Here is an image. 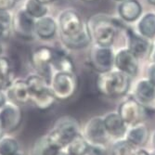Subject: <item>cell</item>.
<instances>
[{"label":"cell","instance_id":"6da1fadb","mask_svg":"<svg viewBox=\"0 0 155 155\" xmlns=\"http://www.w3.org/2000/svg\"><path fill=\"white\" fill-rule=\"evenodd\" d=\"M97 90L107 97H119L124 96L130 88V76L118 70L98 74L96 81Z\"/></svg>","mask_w":155,"mask_h":155},{"label":"cell","instance_id":"7a4b0ae2","mask_svg":"<svg viewBox=\"0 0 155 155\" xmlns=\"http://www.w3.org/2000/svg\"><path fill=\"white\" fill-rule=\"evenodd\" d=\"M92 40L97 46L111 47L119 26L116 20L106 15H95L87 22Z\"/></svg>","mask_w":155,"mask_h":155},{"label":"cell","instance_id":"3957f363","mask_svg":"<svg viewBox=\"0 0 155 155\" xmlns=\"http://www.w3.org/2000/svg\"><path fill=\"white\" fill-rule=\"evenodd\" d=\"M79 133L80 125L76 119L71 116H62L56 121L46 137L53 148L61 150L65 149L68 143Z\"/></svg>","mask_w":155,"mask_h":155},{"label":"cell","instance_id":"277c9868","mask_svg":"<svg viewBox=\"0 0 155 155\" xmlns=\"http://www.w3.org/2000/svg\"><path fill=\"white\" fill-rule=\"evenodd\" d=\"M49 88L57 101H68L77 92L79 78L75 73L56 72L49 80Z\"/></svg>","mask_w":155,"mask_h":155},{"label":"cell","instance_id":"5b68a950","mask_svg":"<svg viewBox=\"0 0 155 155\" xmlns=\"http://www.w3.org/2000/svg\"><path fill=\"white\" fill-rule=\"evenodd\" d=\"M118 114L126 125H135L142 123L146 119L147 110L137 98L128 97L120 104Z\"/></svg>","mask_w":155,"mask_h":155},{"label":"cell","instance_id":"8992f818","mask_svg":"<svg viewBox=\"0 0 155 155\" xmlns=\"http://www.w3.org/2000/svg\"><path fill=\"white\" fill-rule=\"evenodd\" d=\"M22 123V110L21 106L8 101L0 109V127L4 134H10L16 131Z\"/></svg>","mask_w":155,"mask_h":155},{"label":"cell","instance_id":"52a82bcc","mask_svg":"<svg viewBox=\"0 0 155 155\" xmlns=\"http://www.w3.org/2000/svg\"><path fill=\"white\" fill-rule=\"evenodd\" d=\"M84 23L80 14L74 9H65L59 17L58 30L60 37H70L80 33L84 27Z\"/></svg>","mask_w":155,"mask_h":155},{"label":"cell","instance_id":"ba28073f","mask_svg":"<svg viewBox=\"0 0 155 155\" xmlns=\"http://www.w3.org/2000/svg\"><path fill=\"white\" fill-rule=\"evenodd\" d=\"M89 64L98 74L112 70L114 65V53L111 47L96 45L90 51Z\"/></svg>","mask_w":155,"mask_h":155},{"label":"cell","instance_id":"9c48e42d","mask_svg":"<svg viewBox=\"0 0 155 155\" xmlns=\"http://www.w3.org/2000/svg\"><path fill=\"white\" fill-rule=\"evenodd\" d=\"M53 48L49 47H39L31 55V63L36 74L45 77L47 80L51 78V63L53 60Z\"/></svg>","mask_w":155,"mask_h":155},{"label":"cell","instance_id":"30bf717a","mask_svg":"<svg viewBox=\"0 0 155 155\" xmlns=\"http://www.w3.org/2000/svg\"><path fill=\"white\" fill-rule=\"evenodd\" d=\"M35 19L29 15L24 8L20 9L12 19V29L15 35L24 40H32L35 36Z\"/></svg>","mask_w":155,"mask_h":155},{"label":"cell","instance_id":"8fae6325","mask_svg":"<svg viewBox=\"0 0 155 155\" xmlns=\"http://www.w3.org/2000/svg\"><path fill=\"white\" fill-rule=\"evenodd\" d=\"M83 136L89 144H104L108 133L105 128L103 118L100 116L90 118L84 126Z\"/></svg>","mask_w":155,"mask_h":155},{"label":"cell","instance_id":"7c38bea8","mask_svg":"<svg viewBox=\"0 0 155 155\" xmlns=\"http://www.w3.org/2000/svg\"><path fill=\"white\" fill-rule=\"evenodd\" d=\"M114 65L118 71L128 76H136L138 73V59L128 48H121L117 51L114 55Z\"/></svg>","mask_w":155,"mask_h":155},{"label":"cell","instance_id":"4fadbf2b","mask_svg":"<svg viewBox=\"0 0 155 155\" xmlns=\"http://www.w3.org/2000/svg\"><path fill=\"white\" fill-rule=\"evenodd\" d=\"M8 101L18 105H25L30 102V90L26 80L14 79L6 90Z\"/></svg>","mask_w":155,"mask_h":155},{"label":"cell","instance_id":"5bb4252c","mask_svg":"<svg viewBox=\"0 0 155 155\" xmlns=\"http://www.w3.org/2000/svg\"><path fill=\"white\" fill-rule=\"evenodd\" d=\"M58 31V22L51 16H44L35 20V36L42 40L52 39Z\"/></svg>","mask_w":155,"mask_h":155},{"label":"cell","instance_id":"9a60e30c","mask_svg":"<svg viewBox=\"0 0 155 155\" xmlns=\"http://www.w3.org/2000/svg\"><path fill=\"white\" fill-rule=\"evenodd\" d=\"M118 13L124 21L133 22L141 16L142 6L138 0H124L118 7Z\"/></svg>","mask_w":155,"mask_h":155},{"label":"cell","instance_id":"2e32d148","mask_svg":"<svg viewBox=\"0 0 155 155\" xmlns=\"http://www.w3.org/2000/svg\"><path fill=\"white\" fill-rule=\"evenodd\" d=\"M108 135L114 137H121L126 133V125L118 112H110L103 118Z\"/></svg>","mask_w":155,"mask_h":155},{"label":"cell","instance_id":"e0dca14e","mask_svg":"<svg viewBox=\"0 0 155 155\" xmlns=\"http://www.w3.org/2000/svg\"><path fill=\"white\" fill-rule=\"evenodd\" d=\"M61 43L69 49H80L87 47L92 41L87 24L86 23L83 30L75 35L70 37H60Z\"/></svg>","mask_w":155,"mask_h":155},{"label":"cell","instance_id":"ac0fdd59","mask_svg":"<svg viewBox=\"0 0 155 155\" xmlns=\"http://www.w3.org/2000/svg\"><path fill=\"white\" fill-rule=\"evenodd\" d=\"M127 34V48L134 53L137 57L144 56L150 49V42L149 39L143 37L142 35H137L133 32L131 29L126 30Z\"/></svg>","mask_w":155,"mask_h":155},{"label":"cell","instance_id":"d6986e66","mask_svg":"<svg viewBox=\"0 0 155 155\" xmlns=\"http://www.w3.org/2000/svg\"><path fill=\"white\" fill-rule=\"evenodd\" d=\"M53 60L51 67H53L56 72H67L74 73V63L69 54L64 49H53Z\"/></svg>","mask_w":155,"mask_h":155},{"label":"cell","instance_id":"ffe728a7","mask_svg":"<svg viewBox=\"0 0 155 155\" xmlns=\"http://www.w3.org/2000/svg\"><path fill=\"white\" fill-rule=\"evenodd\" d=\"M135 95L140 103L147 104L151 102L155 98V84L149 79L139 80L136 84Z\"/></svg>","mask_w":155,"mask_h":155},{"label":"cell","instance_id":"44dd1931","mask_svg":"<svg viewBox=\"0 0 155 155\" xmlns=\"http://www.w3.org/2000/svg\"><path fill=\"white\" fill-rule=\"evenodd\" d=\"M126 140L136 147L144 146L149 140V129L142 123L132 125L126 133Z\"/></svg>","mask_w":155,"mask_h":155},{"label":"cell","instance_id":"7402d4cb","mask_svg":"<svg viewBox=\"0 0 155 155\" xmlns=\"http://www.w3.org/2000/svg\"><path fill=\"white\" fill-rule=\"evenodd\" d=\"M137 30L140 35L147 39L155 36V13L147 12L140 18L137 23Z\"/></svg>","mask_w":155,"mask_h":155},{"label":"cell","instance_id":"603a6c76","mask_svg":"<svg viewBox=\"0 0 155 155\" xmlns=\"http://www.w3.org/2000/svg\"><path fill=\"white\" fill-rule=\"evenodd\" d=\"M56 101H57V100L52 95L50 89L40 94L30 95V102L33 103L36 109L42 111H47L50 110L54 106Z\"/></svg>","mask_w":155,"mask_h":155},{"label":"cell","instance_id":"cb8c5ba5","mask_svg":"<svg viewBox=\"0 0 155 155\" xmlns=\"http://www.w3.org/2000/svg\"><path fill=\"white\" fill-rule=\"evenodd\" d=\"M90 144L84 138L83 134L79 133L65 147V150L70 155H87Z\"/></svg>","mask_w":155,"mask_h":155},{"label":"cell","instance_id":"d4e9b609","mask_svg":"<svg viewBox=\"0 0 155 155\" xmlns=\"http://www.w3.org/2000/svg\"><path fill=\"white\" fill-rule=\"evenodd\" d=\"M13 80V71L9 60L0 56V89L7 90Z\"/></svg>","mask_w":155,"mask_h":155},{"label":"cell","instance_id":"484cf974","mask_svg":"<svg viewBox=\"0 0 155 155\" xmlns=\"http://www.w3.org/2000/svg\"><path fill=\"white\" fill-rule=\"evenodd\" d=\"M26 83L30 90V95L40 94L49 90V82L42 75L35 74L28 76Z\"/></svg>","mask_w":155,"mask_h":155},{"label":"cell","instance_id":"4316f807","mask_svg":"<svg viewBox=\"0 0 155 155\" xmlns=\"http://www.w3.org/2000/svg\"><path fill=\"white\" fill-rule=\"evenodd\" d=\"M24 9L35 20L46 16L48 12V6L41 3L38 0H26L24 4Z\"/></svg>","mask_w":155,"mask_h":155},{"label":"cell","instance_id":"83f0119b","mask_svg":"<svg viewBox=\"0 0 155 155\" xmlns=\"http://www.w3.org/2000/svg\"><path fill=\"white\" fill-rule=\"evenodd\" d=\"M56 150H57L53 148L48 142L47 137L44 136L35 140L32 147L30 155H54Z\"/></svg>","mask_w":155,"mask_h":155},{"label":"cell","instance_id":"f1b7e54d","mask_svg":"<svg viewBox=\"0 0 155 155\" xmlns=\"http://www.w3.org/2000/svg\"><path fill=\"white\" fill-rule=\"evenodd\" d=\"M20 150L16 138L10 136H3L0 138V155H14Z\"/></svg>","mask_w":155,"mask_h":155},{"label":"cell","instance_id":"f546056e","mask_svg":"<svg viewBox=\"0 0 155 155\" xmlns=\"http://www.w3.org/2000/svg\"><path fill=\"white\" fill-rule=\"evenodd\" d=\"M137 147L128 140H118L111 149V155H136Z\"/></svg>","mask_w":155,"mask_h":155},{"label":"cell","instance_id":"4dcf8cb0","mask_svg":"<svg viewBox=\"0 0 155 155\" xmlns=\"http://www.w3.org/2000/svg\"><path fill=\"white\" fill-rule=\"evenodd\" d=\"M12 19L13 17L9 11H0V26L8 32H10L12 28Z\"/></svg>","mask_w":155,"mask_h":155},{"label":"cell","instance_id":"1f68e13d","mask_svg":"<svg viewBox=\"0 0 155 155\" xmlns=\"http://www.w3.org/2000/svg\"><path fill=\"white\" fill-rule=\"evenodd\" d=\"M87 155H107L104 144H90Z\"/></svg>","mask_w":155,"mask_h":155},{"label":"cell","instance_id":"d6a6232c","mask_svg":"<svg viewBox=\"0 0 155 155\" xmlns=\"http://www.w3.org/2000/svg\"><path fill=\"white\" fill-rule=\"evenodd\" d=\"M16 2V0H0V11H9Z\"/></svg>","mask_w":155,"mask_h":155},{"label":"cell","instance_id":"836d02e7","mask_svg":"<svg viewBox=\"0 0 155 155\" xmlns=\"http://www.w3.org/2000/svg\"><path fill=\"white\" fill-rule=\"evenodd\" d=\"M148 79L155 84V62H153L148 69Z\"/></svg>","mask_w":155,"mask_h":155},{"label":"cell","instance_id":"e575fe53","mask_svg":"<svg viewBox=\"0 0 155 155\" xmlns=\"http://www.w3.org/2000/svg\"><path fill=\"white\" fill-rule=\"evenodd\" d=\"M8 101V95L6 90H2L0 89V109H1L3 106H5V104Z\"/></svg>","mask_w":155,"mask_h":155},{"label":"cell","instance_id":"d590c367","mask_svg":"<svg viewBox=\"0 0 155 155\" xmlns=\"http://www.w3.org/2000/svg\"><path fill=\"white\" fill-rule=\"evenodd\" d=\"M9 34H10V32H8L6 29H4L2 26H0V40L4 39V38H8Z\"/></svg>","mask_w":155,"mask_h":155},{"label":"cell","instance_id":"8d00e7d4","mask_svg":"<svg viewBox=\"0 0 155 155\" xmlns=\"http://www.w3.org/2000/svg\"><path fill=\"white\" fill-rule=\"evenodd\" d=\"M54 155H70L67 150L65 149H61V150H57L56 152L54 153Z\"/></svg>","mask_w":155,"mask_h":155},{"label":"cell","instance_id":"74e56055","mask_svg":"<svg viewBox=\"0 0 155 155\" xmlns=\"http://www.w3.org/2000/svg\"><path fill=\"white\" fill-rule=\"evenodd\" d=\"M150 59L152 60L153 62H155V43L151 48V52H150Z\"/></svg>","mask_w":155,"mask_h":155},{"label":"cell","instance_id":"f35d334b","mask_svg":"<svg viewBox=\"0 0 155 155\" xmlns=\"http://www.w3.org/2000/svg\"><path fill=\"white\" fill-rule=\"evenodd\" d=\"M136 155H150L148 151H146L145 150H137Z\"/></svg>","mask_w":155,"mask_h":155},{"label":"cell","instance_id":"ab89813d","mask_svg":"<svg viewBox=\"0 0 155 155\" xmlns=\"http://www.w3.org/2000/svg\"><path fill=\"white\" fill-rule=\"evenodd\" d=\"M38 1H40L41 3H43V4L48 5V4H50V3H53L55 1H57V0H38Z\"/></svg>","mask_w":155,"mask_h":155},{"label":"cell","instance_id":"60d3db41","mask_svg":"<svg viewBox=\"0 0 155 155\" xmlns=\"http://www.w3.org/2000/svg\"><path fill=\"white\" fill-rule=\"evenodd\" d=\"M14 155H27V153H26L24 150H22L20 149V150H19L15 154H14Z\"/></svg>","mask_w":155,"mask_h":155},{"label":"cell","instance_id":"b9f144b4","mask_svg":"<svg viewBox=\"0 0 155 155\" xmlns=\"http://www.w3.org/2000/svg\"><path fill=\"white\" fill-rule=\"evenodd\" d=\"M152 145H153V147H154V149H155V132H154L153 135H152Z\"/></svg>","mask_w":155,"mask_h":155},{"label":"cell","instance_id":"7bdbcfd3","mask_svg":"<svg viewBox=\"0 0 155 155\" xmlns=\"http://www.w3.org/2000/svg\"><path fill=\"white\" fill-rule=\"evenodd\" d=\"M147 1H148L150 4H151V5H154V6H155V0H147Z\"/></svg>","mask_w":155,"mask_h":155},{"label":"cell","instance_id":"ee69618b","mask_svg":"<svg viewBox=\"0 0 155 155\" xmlns=\"http://www.w3.org/2000/svg\"><path fill=\"white\" fill-rule=\"evenodd\" d=\"M82 1H84V2H95V1H97V0H82Z\"/></svg>","mask_w":155,"mask_h":155},{"label":"cell","instance_id":"f6af8a7d","mask_svg":"<svg viewBox=\"0 0 155 155\" xmlns=\"http://www.w3.org/2000/svg\"><path fill=\"white\" fill-rule=\"evenodd\" d=\"M2 51H3V48H2L1 44H0V56H1V54H2Z\"/></svg>","mask_w":155,"mask_h":155},{"label":"cell","instance_id":"bcb514c9","mask_svg":"<svg viewBox=\"0 0 155 155\" xmlns=\"http://www.w3.org/2000/svg\"><path fill=\"white\" fill-rule=\"evenodd\" d=\"M115 1H118V2H123V1H124V0H115Z\"/></svg>","mask_w":155,"mask_h":155},{"label":"cell","instance_id":"7dc6e473","mask_svg":"<svg viewBox=\"0 0 155 155\" xmlns=\"http://www.w3.org/2000/svg\"><path fill=\"white\" fill-rule=\"evenodd\" d=\"M16 1H21V0H16Z\"/></svg>","mask_w":155,"mask_h":155}]
</instances>
